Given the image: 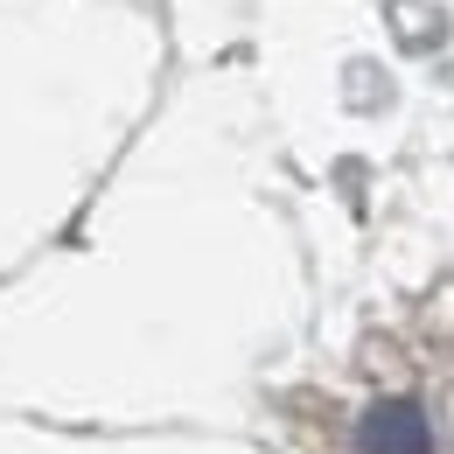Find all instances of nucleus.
Masks as SVG:
<instances>
[{
    "instance_id": "nucleus-1",
    "label": "nucleus",
    "mask_w": 454,
    "mask_h": 454,
    "mask_svg": "<svg viewBox=\"0 0 454 454\" xmlns=\"http://www.w3.org/2000/svg\"><path fill=\"white\" fill-rule=\"evenodd\" d=\"M364 454H434V434H427V412L412 398H385L364 412Z\"/></svg>"
}]
</instances>
